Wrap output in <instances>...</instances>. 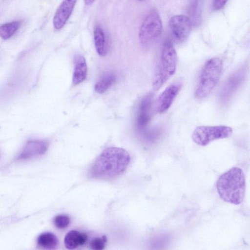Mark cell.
<instances>
[{
	"mask_svg": "<svg viewBox=\"0 0 250 250\" xmlns=\"http://www.w3.org/2000/svg\"></svg>",
	"mask_w": 250,
	"mask_h": 250,
	"instance_id": "obj_24",
	"label": "cell"
},
{
	"mask_svg": "<svg viewBox=\"0 0 250 250\" xmlns=\"http://www.w3.org/2000/svg\"><path fill=\"white\" fill-rule=\"evenodd\" d=\"M107 242V238L104 235L93 238L89 243L90 248L94 250H103Z\"/></svg>",
	"mask_w": 250,
	"mask_h": 250,
	"instance_id": "obj_20",
	"label": "cell"
},
{
	"mask_svg": "<svg viewBox=\"0 0 250 250\" xmlns=\"http://www.w3.org/2000/svg\"><path fill=\"white\" fill-rule=\"evenodd\" d=\"M77 0H63L57 10L53 20L54 27L60 29L65 25L76 4Z\"/></svg>",
	"mask_w": 250,
	"mask_h": 250,
	"instance_id": "obj_12",
	"label": "cell"
},
{
	"mask_svg": "<svg viewBox=\"0 0 250 250\" xmlns=\"http://www.w3.org/2000/svg\"><path fill=\"white\" fill-rule=\"evenodd\" d=\"M47 142L42 140L28 141L17 157L18 160H26L43 155L48 147Z\"/></svg>",
	"mask_w": 250,
	"mask_h": 250,
	"instance_id": "obj_11",
	"label": "cell"
},
{
	"mask_svg": "<svg viewBox=\"0 0 250 250\" xmlns=\"http://www.w3.org/2000/svg\"><path fill=\"white\" fill-rule=\"evenodd\" d=\"M171 31L174 38L179 42H183L188 38L191 30L190 19L184 15H176L172 17L169 21Z\"/></svg>",
	"mask_w": 250,
	"mask_h": 250,
	"instance_id": "obj_8",
	"label": "cell"
},
{
	"mask_svg": "<svg viewBox=\"0 0 250 250\" xmlns=\"http://www.w3.org/2000/svg\"><path fill=\"white\" fill-rule=\"evenodd\" d=\"M152 101L153 94L149 93L145 96L140 103L136 124L137 129L141 132L146 131L150 122Z\"/></svg>",
	"mask_w": 250,
	"mask_h": 250,
	"instance_id": "obj_10",
	"label": "cell"
},
{
	"mask_svg": "<svg viewBox=\"0 0 250 250\" xmlns=\"http://www.w3.org/2000/svg\"><path fill=\"white\" fill-rule=\"evenodd\" d=\"M140 0V1H143V0Z\"/></svg>",
	"mask_w": 250,
	"mask_h": 250,
	"instance_id": "obj_23",
	"label": "cell"
},
{
	"mask_svg": "<svg viewBox=\"0 0 250 250\" xmlns=\"http://www.w3.org/2000/svg\"><path fill=\"white\" fill-rule=\"evenodd\" d=\"M115 80L116 76L114 73L111 72L105 73L96 83L94 86L95 91L100 94L104 93L112 86Z\"/></svg>",
	"mask_w": 250,
	"mask_h": 250,
	"instance_id": "obj_15",
	"label": "cell"
},
{
	"mask_svg": "<svg viewBox=\"0 0 250 250\" xmlns=\"http://www.w3.org/2000/svg\"><path fill=\"white\" fill-rule=\"evenodd\" d=\"M21 25L20 21H13L0 26V37L7 40L11 37L19 29Z\"/></svg>",
	"mask_w": 250,
	"mask_h": 250,
	"instance_id": "obj_18",
	"label": "cell"
},
{
	"mask_svg": "<svg viewBox=\"0 0 250 250\" xmlns=\"http://www.w3.org/2000/svg\"><path fill=\"white\" fill-rule=\"evenodd\" d=\"M38 245L45 249H55L58 246L59 241L53 233L45 232L41 233L37 238Z\"/></svg>",
	"mask_w": 250,
	"mask_h": 250,
	"instance_id": "obj_16",
	"label": "cell"
},
{
	"mask_svg": "<svg viewBox=\"0 0 250 250\" xmlns=\"http://www.w3.org/2000/svg\"><path fill=\"white\" fill-rule=\"evenodd\" d=\"M227 0H213V7L214 10H218L223 8L226 5Z\"/></svg>",
	"mask_w": 250,
	"mask_h": 250,
	"instance_id": "obj_21",
	"label": "cell"
},
{
	"mask_svg": "<svg viewBox=\"0 0 250 250\" xmlns=\"http://www.w3.org/2000/svg\"><path fill=\"white\" fill-rule=\"evenodd\" d=\"M54 225L58 229H63L67 228L70 223L69 217L65 214L56 216L53 220Z\"/></svg>",
	"mask_w": 250,
	"mask_h": 250,
	"instance_id": "obj_19",
	"label": "cell"
},
{
	"mask_svg": "<svg viewBox=\"0 0 250 250\" xmlns=\"http://www.w3.org/2000/svg\"><path fill=\"white\" fill-rule=\"evenodd\" d=\"M94 40L96 51L101 56L107 52L105 38L104 32L100 26H97L94 31Z\"/></svg>",
	"mask_w": 250,
	"mask_h": 250,
	"instance_id": "obj_17",
	"label": "cell"
},
{
	"mask_svg": "<svg viewBox=\"0 0 250 250\" xmlns=\"http://www.w3.org/2000/svg\"><path fill=\"white\" fill-rule=\"evenodd\" d=\"M87 240V236L86 233L72 230L65 235L64 243L67 249L73 250L84 245Z\"/></svg>",
	"mask_w": 250,
	"mask_h": 250,
	"instance_id": "obj_14",
	"label": "cell"
},
{
	"mask_svg": "<svg viewBox=\"0 0 250 250\" xmlns=\"http://www.w3.org/2000/svg\"><path fill=\"white\" fill-rule=\"evenodd\" d=\"M222 66V60L217 57L206 62L200 73L195 90L197 99H204L212 91L220 78Z\"/></svg>",
	"mask_w": 250,
	"mask_h": 250,
	"instance_id": "obj_4",
	"label": "cell"
},
{
	"mask_svg": "<svg viewBox=\"0 0 250 250\" xmlns=\"http://www.w3.org/2000/svg\"><path fill=\"white\" fill-rule=\"evenodd\" d=\"M246 74L245 67L237 70L227 79L219 93V100L222 104L228 102L238 90L245 80Z\"/></svg>",
	"mask_w": 250,
	"mask_h": 250,
	"instance_id": "obj_7",
	"label": "cell"
},
{
	"mask_svg": "<svg viewBox=\"0 0 250 250\" xmlns=\"http://www.w3.org/2000/svg\"><path fill=\"white\" fill-rule=\"evenodd\" d=\"M83 0L86 5H90L92 4L95 1V0Z\"/></svg>",
	"mask_w": 250,
	"mask_h": 250,
	"instance_id": "obj_22",
	"label": "cell"
},
{
	"mask_svg": "<svg viewBox=\"0 0 250 250\" xmlns=\"http://www.w3.org/2000/svg\"><path fill=\"white\" fill-rule=\"evenodd\" d=\"M183 85L180 81L173 83L168 85L158 97L155 105L159 113L166 112L171 105Z\"/></svg>",
	"mask_w": 250,
	"mask_h": 250,
	"instance_id": "obj_9",
	"label": "cell"
},
{
	"mask_svg": "<svg viewBox=\"0 0 250 250\" xmlns=\"http://www.w3.org/2000/svg\"><path fill=\"white\" fill-rule=\"evenodd\" d=\"M74 64L72 83L76 85L80 83L86 79L87 67L84 57L80 54L74 56Z\"/></svg>",
	"mask_w": 250,
	"mask_h": 250,
	"instance_id": "obj_13",
	"label": "cell"
},
{
	"mask_svg": "<svg viewBox=\"0 0 250 250\" xmlns=\"http://www.w3.org/2000/svg\"><path fill=\"white\" fill-rule=\"evenodd\" d=\"M217 192L225 202L239 205L243 201L246 188L243 170L233 167L219 177L216 183Z\"/></svg>",
	"mask_w": 250,
	"mask_h": 250,
	"instance_id": "obj_2",
	"label": "cell"
},
{
	"mask_svg": "<svg viewBox=\"0 0 250 250\" xmlns=\"http://www.w3.org/2000/svg\"><path fill=\"white\" fill-rule=\"evenodd\" d=\"M232 133V128L228 126H200L193 131L192 139L197 145L206 146L213 141L229 138Z\"/></svg>",
	"mask_w": 250,
	"mask_h": 250,
	"instance_id": "obj_6",
	"label": "cell"
},
{
	"mask_svg": "<svg viewBox=\"0 0 250 250\" xmlns=\"http://www.w3.org/2000/svg\"><path fill=\"white\" fill-rule=\"evenodd\" d=\"M130 162V156L125 149L109 147L104 150L92 164L89 176L96 179L107 180L122 174Z\"/></svg>",
	"mask_w": 250,
	"mask_h": 250,
	"instance_id": "obj_1",
	"label": "cell"
},
{
	"mask_svg": "<svg viewBox=\"0 0 250 250\" xmlns=\"http://www.w3.org/2000/svg\"><path fill=\"white\" fill-rule=\"evenodd\" d=\"M177 56L175 49L170 41L164 44L159 62L152 83L153 89L158 90L175 72Z\"/></svg>",
	"mask_w": 250,
	"mask_h": 250,
	"instance_id": "obj_3",
	"label": "cell"
},
{
	"mask_svg": "<svg viewBox=\"0 0 250 250\" xmlns=\"http://www.w3.org/2000/svg\"><path fill=\"white\" fill-rule=\"evenodd\" d=\"M163 24L159 13L155 10L150 12L144 19L139 33L141 44L150 47L155 44L162 32Z\"/></svg>",
	"mask_w": 250,
	"mask_h": 250,
	"instance_id": "obj_5",
	"label": "cell"
}]
</instances>
